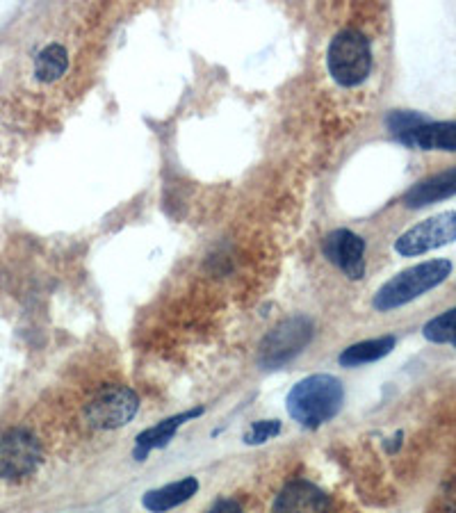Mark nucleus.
Wrapping results in <instances>:
<instances>
[{"label": "nucleus", "instance_id": "f257e3e1", "mask_svg": "<svg viewBox=\"0 0 456 513\" xmlns=\"http://www.w3.org/2000/svg\"><path fill=\"white\" fill-rule=\"evenodd\" d=\"M345 390L331 374H311L301 379L288 395V413L301 427L317 429L327 425L340 411Z\"/></svg>", "mask_w": 456, "mask_h": 513}, {"label": "nucleus", "instance_id": "f03ea898", "mask_svg": "<svg viewBox=\"0 0 456 513\" xmlns=\"http://www.w3.org/2000/svg\"><path fill=\"white\" fill-rule=\"evenodd\" d=\"M452 274V263L445 258L427 260L409 270L399 272L388 283L381 285V290L374 295V308L379 313H388L393 308L411 304L413 299L425 295V292L434 290L436 285H441L447 276Z\"/></svg>", "mask_w": 456, "mask_h": 513}, {"label": "nucleus", "instance_id": "7ed1b4c3", "mask_svg": "<svg viewBox=\"0 0 456 513\" xmlns=\"http://www.w3.org/2000/svg\"><path fill=\"white\" fill-rule=\"evenodd\" d=\"M327 64L331 78L342 87H356L370 76L372 69V51L365 35L345 28L331 39L327 51Z\"/></svg>", "mask_w": 456, "mask_h": 513}, {"label": "nucleus", "instance_id": "20e7f679", "mask_svg": "<svg viewBox=\"0 0 456 513\" xmlns=\"http://www.w3.org/2000/svg\"><path fill=\"white\" fill-rule=\"evenodd\" d=\"M140 409V399L126 386H108L87 404L85 418L94 429H119L128 425Z\"/></svg>", "mask_w": 456, "mask_h": 513}, {"label": "nucleus", "instance_id": "39448f33", "mask_svg": "<svg viewBox=\"0 0 456 513\" xmlns=\"http://www.w3.org/2000/svg\"><path fill=\"white\" fill-rule=\"evenodd\" d=\"M313 338V322L308 317H292L281 322L260 347V363L265 368H279L295 358Z\"/></svg>", "mask_w": 456, "mask_h": 513}, {"label": "nucleus", "instance_id": "423d86ee", "mask_svg": "<svg viewBox=\"0 0 456 513\" xmlns=\"http://www.w3.org/2000/svg\"><path fill=\"white\" fill-rule=\"evenodd\" d=\"M456 240V213L447 210V213L434 215L425 219V222L415 224L404 235H399L395 242V251L399 256H420L427 254L431 249L445 247Z\"/></svg>", "mask_w": 456, "mask_h": 513}, {"label": "nucleus", "instance_id": "0eeeda50", "mask_svg": "<svg viewBox=\"0 0 456 513\" xmlns=\"http://www.w3.org/2000/svg\"><path fill=\"white\" fill-rule=\"evenodd\" d=\"M42 461V447L26 429H14L0 438V479H21Z\"/></svg>", "mask_w": 456, "mask_h": 513}, {"label": "nucleus", "instance_id": "6e6552de", "mask_svg": "<svg viewBox=\"0 0 456 513\" xmlns=\"http://www.w3.org/2000/svg\"><path fill=\"white\" fill-rule=\"evenodd\" d=\"M324 254L338 267L340 272L347 274V279L358 281L365 274V242L361 235H356L347 228L333 231L324 240Z\"/></svg>", "mask_w": 456, "mask_h": 513}, {"label": "nucleus", "instance_id": "1a4fd4ad", "mask_svg": "<svg viewBox=\"0 0 456 513\" xmlns=\"http://www.w3.org/2000/svg\"><path fill=\"white\" fill-rule=\"evenodd\" d=\"M329 498L308 482H292L274 502V513H327Z\"/></svg>", "mask_w": 456, "mask_h": 513}, {"label": "nucleus", "instance_id": "9d476101", "mask_svg": "<svg viewBox=\"0 0 456 513\" xmlns=\"http://www.w3.org/2000/svg\"><path fill=\"white\" fill-rule=\"evenodd\" d=\"M456 194V167L441 171V174L427 178L418 185H413L404 197L406 208H425L431 203L445 201Z\"/></svg>", "mask_w": 456, "mask_h": 513}, {"label": "nucleus", "instance_id": "9b49d317", "mask_svg": "<svg viewBox=\"0 0 456 513\" xmlns=\"http://www.w3.org/2000/svg\"><path fill=\"white\" fill-rule=\"evenodd\" d=\"M402 142L422 151H456V121H427L404 135Z\"/></svg>", "mask_w": 456, "mask_h": 513}, {"label": "nucleus", "instance_id": "f8f14e48", "mask_svg": "<svg viewBox=\"0 0 456 513\" xmlns=\"http://www.w3.org/2000/svg\"><path fill=\"white\" fill-rule=\"evenodd\" d=\"M201 413H203V409L178 413V415H174V418L162 420V422H158L156 427L142 431V434L137 436V443H135V459L137 461H144L146 456H149L153 450H160V447H165L171 441V438L176 436V431L185 425L187 420H194Z\"/></svg>", "mask_w": 456, "mask_h": 513}, {"label": "nucleus", "instance_id": "ddd939ff", "mask_svg": "<svg viewBox=\"0 0 456 513\" xmlns=\"http://www.w3.org/2000/svg\"><path fill=\"white\" fill-rule=\"evenodd\" d=\"M197 491H199L197 479L185 477V479H181V482H174V484L156 488V491H149L144 495L142 504L151 513H165V511L181 507V504L190 500Z\"/></svg>", "mask_w": 456, "mask_h": 513}, {"label": "nucleus", "instance_id": "4468645a", "mask_svg": "<svg viewBox=\"0 0 456 513\" xmlns=\"http://www.w3.org/2000/svg\"><path fill=\"white\" fill-rule=\"evenodd\" d=\"M69 69V51L67 46L62 44H46L42 51L35 55V62H32V73L39 83H55L60 80Z\"/></svg>", "mask_w": 456, "mask_h": 513}, {"label": "nucleus", "instance_id": "2eb2a0df", "mask_svg": "<svg viewBox=\"0 0 456 513\" xmlns=\"http://www.w3.org/2000/svg\"><path fill=\"white\" fill-rule=\"evenodd\" d=\"M393 349H395L393 336L372 338V340H363V342H356V345H352V347H347L345 352L340 354L338 361L342 368H356V365L379 361V358L388 356Z\"/></svg>", "mask_w": 456, "mask_h": 513}, {"label": "nucleus", "instance_id": "dca6fc26", "mask_svg": "<svg viewBox=\"0 0 456 513\" xmlns=\"http://www.w3.org/2000/svg\"><path fill=\"white\" fill-rule=\"evenodd\" d=\"M422 333H425V338L429 342H438V345L450 342V345L456 347V308L434 317V320H429Z\"/></svg>", "mask_w": 456, "mask_h": 513}, {"label": "nucleus", "instance_id": "f3484780", "mask_svg": "<svg viewBox=\"0 0 456 513\" xmlns=\"http://www.w3.org/2000/svg\"><path fill=\"white\" fill-rule=\"evenodd\" d=\"M422 124H427V117H422V114H418V112H393L388 117V128L393 130L399 140Z\"/></svg>", "mask_w": 456, "mask_h": 513}, {"label": "nucleus", "instance_id": "a211bd4d", "mask_svg": "<svg viewBox=\"0 0 456 513\" xmlns=\"http://www.w3.org/2000/svg\"><path fill=\"white\" fill-rule=\"evenodd\" d=\"M279 431H281V422L279 420H258L247 431V436H244V443L260 445V443L270 441V438H274L276 434H279Z\"/></svg>", "mask_w": 456, "mask_h": 513}, {"label": "nucleus", "instance_id": "6ab92c4d", "mask_svg": "<svg viewBox=\"0 0 456 513\" xmlns=\"http://www.w3.org/2000/svg\"><path fill=\"white\" fill-rule=\"evenodd\" d=\"M208 513H244V511L235 500H219Z\"/></svg>", "mask_w": 456, "mask_h": 513}]
</instances>
